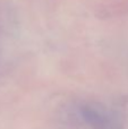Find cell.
Wrapping results in <instances>:
<instances>
[{"label":"cell","instance_id":"obj_1","mask_svg":"<svg viewBox=\"0 0 128 129\" xmlns=\"http://www.w3.org/2000/svg\"><path fill=\"white\" fill-rule=\"evenodd\" d=\"M79 114L83 120L95 129H119V118L108 110L97 107H82Z\"/></svg>","mask_w":128,"mask_h":129}]
</instances>
